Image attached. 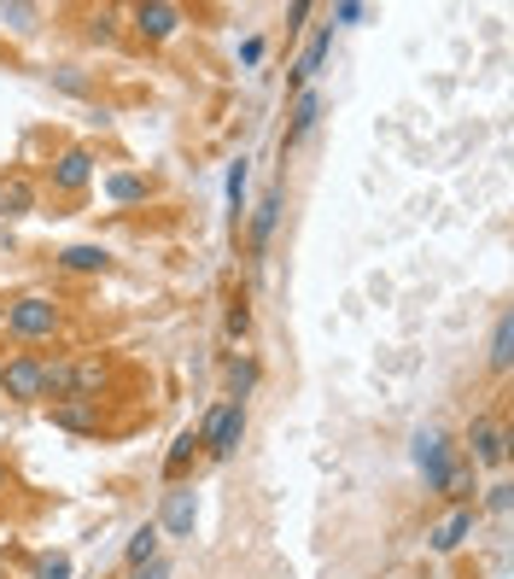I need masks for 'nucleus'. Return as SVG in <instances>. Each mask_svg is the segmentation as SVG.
I'll list each match as a JSON object with an SVG mask.
<instances>
[{"label": "nucleus", "instance_id": "obj_15", "mask_svg": "<svg viewBox=\"0 0 514 579\" xmlns=\"http://www.w3.org/2000/svg\"><path fill=\"white\" fill-rule=\"evenodd\" d=\"M276 229H281V187H269V194H264V206L252 211V252H257V258L269 252Z\"/></svg>", "mask_w": 514, "mask_h": 579}, {"label": "nucleus", "instance_id": "obj_5", "mask_svg": "<svg viewBox=\"0 0 514 579\" xmlns=\"http://www.w3.org/2000/svg\"><path fill=\"white\" fill-rule=\"evenodd\" d=\"M451 463H456L451 433H444V428H421V433H416V468H421L427 491H439V486H444V474H451Z\"/></svg>", "mask_w": 514, "mask_h": 579}, {"label": "nucleus", "instance_id": "obj_31", "mask_svg": "<svg viewBox=\"0 0 514 579\" xmlns=\"http://www.w3.org/2000/svg\"><path fill=\"white\" fill-rule=\"evenodd\" d=\"M304 19H311V0H293V7H287V36H299Z\"/></svg>", "mask_w": 514, "mask_h": 579}, {"label": "nucleus", "instance_id": "obj_32", "mask_svg": "<svg viewBox=\"0 0 514 579\" xmlns=\"http://www.w3.org/2000/svg\"><path fill=\"white\" fill-rule=\"evenodd\" d=\"M257 59H264V36H246L240 42V65H257Z\"/></svg>", "mask_w": 514, "mask_h": 579}, {"label": "nucleus", "instance_id": "obj_10", "mask_svg": "<svg viewBox=\"0 0 514 579\" xmlns=\"http://www.w3.org/2000/svg\"><path fill=\"white\" fill-rule=\"evenodd\" d=\"M322 124V94L316 89H299L293 94V112H287V135H281V152H293L299 141H311V129Z\"/></svg>", "mask_w": 514, "mask_h": 579}, {"label": "nucleus", "instance_id": "obj_7", "mask_svg": "<svg viewBox=\"0 0 514 579\" xmlns=\"http://www.w3.org/2000/svg\"><path fill=\"white\" fill-rule=\"evenodd\" d=\"M129 19H135V36H141V42H170V36L182 30L187 12H182V7H170V0H141V7L129 12Z\"/></svg>", "mask_w": 514, "mask_h": 579}, {"label": "nucleus", "instance_id": "obj_20", "mask_svg": "<svg viewBox=\"0 0 514 579\" xmlns=\"http://www.w3.org/2000/svg\"><path fill=\"white\" fill-rule=\"evenodd\" d=\"M486 363H491L497 374H509V363H514V316H509V311L497 316V328H491V351H486Z\"/></svg>", "mask_w": 514, "mask_h": 579}, {"label": "nucleus", "instance_id": "obj_23", "mask_svg": "<svg viewBox=\"0 0 514 579\" xmlns=\"http://www.w3.org/2000/svg\"><path fill=\"white\" fill-rule=\"evenodd\" d=\"M240 217H246V159L229 164V223L240 229Z\"/></svg>", "mask_w": 514, "mask_h": 579}, {"label": "nucleus", "instance_id": "obj_22", "mask_svg": "<svg viewBox=\"0 0 514 579\" xmlns=\"http://www.w3.org/2000/svg\"><path fill=\"white\" fill-rule=\"evenodd\" d=\"M257 374H264V369H257V357H229V398L246 404L252 386H257Z\"/></svg>", "mask_w": 514, "mask_h": 579}, {"label": "nucleus", "instance_id": "obj_2", "mask_svg": "<svg viewBox=\"0 0 514 579\" xmlns=\"http://www.w3.org/2000/svg\"><path fill=\"white\" fill-rule=\"evenodd\" d=\"M240 439H246V404L240 398H222L211 404V416L199 421V445L211 463H229V456L240 451Z\"/></svg>", "mask_w": 514, "mask_h": 579}, {"label": "nucleus", "instance_id": "obj_28", "mask_svg": "<svg viewBox=\"0 0 514 579\" xmlns=\"http://www.w3.org/2000/svg\"><path fill=\"white\" fill-rule=\"evenodd\" d=\"M36 579H71V556H42L36 561Z\"/></svg>", "mask_w": 514, "mask_h": 579}, {"label": "nucleus", "instance_id": "obj_19", "mask_svg": "<svg viewBox=\"0 0 514 579\" xmlns=\"http://www.w3.org/2000/svg\"><path fill=\"white\" fill-rule=\"evenodd\" d=\"M106 194H112V206H147V199H152V182H147V176H129V170H117V176H106Z\"/></svg>", "mask_w": 514, "mask_h": 579}, {"label": "nucleus", "instance_id": "obj_8", "mask_svg": "<svg viewBox=\"0 0 514 579\" xmlns=\"http://www.w3.org/2000/svg\"><path fill=\"white\" fill-rule=\"evenodd\" d=\"M474 526H479V509H474V503H462V509H451V516L433 526V533H427V544H433V556H456L462 544L474 539Z\"/></svg>", "mask_w": 514, "mask_h": 579}, {"label": "nucleus", "instance_id": "obj_4", "mask_svg": "<svg viewBox=\"0 0 514 579\" xmlns=\"http://www.w3.org/2000/svg\"><path fill=\"white\" fill-rule=\"evenodd\" d=\"M468 456L474 468H509V428L503 416H474L468 421Z\"/></svg>", "mask_w": 514, "mask_h": 579}, {"label": "nucleus", "instance_id": "obj_33", "mask_svg": "<svg viewBox=\"0 0 514 579\" xmlns=\"http://www.w3.org/2000/svg\"><path fill=\"white\" fill-rule=\"evenodd\" d=\"M112 24H117L112 12H100V19H94V42H112Z\"/></svg>", "mask_w": 514, "mask_h": 579}, {"label": "nucleus", "instance_id": "obj_27", "mask_svg": "<svg viewBox=\"0 0 514 579\" xmlns=\"http://www.w3.org/2000/svg\"><path fill=\"white\" fill-rule=\"evenodd\" d=\"M509 509H514V486L509 480L486 486V516H509Z\"/></svg>", "mask_w": 514, "mask_h": 579}, {"label": "nucleus", "instance_id": "obj_16", "mask_svg": "<svg viewBox=\"0 0 514 579\" xmlns=\"http://www.w3.org/2000/svg\"><path fill=\"white\" fill-rule=\"evenodd\" d=\"M439 498H451V509H462V503H474V498H479V474H474V463H468V456H462V451H456L451 474H444Z\"/></svg>", "mask_w": 514, "mask_h": 579}, {"label": "nucleus", "instance_id": "obj_26", "mask_svg": "<svg viewBox=\"0 0 514 579\" xmlns=\"http://www.w3.org/2000/svg\"><path fill=\"white\" fill-rule=\"evenodd\" d=\"M0 19H7V30H19V36H30L42 12H36V7H19V0H12V7H0Z\"/></svg>", "mask_w": 514, "mask_h": 579}, {"label": "nucleus", "instance_id": "obj_3", "mask_svg": "<svg viewBox=\"0 0 514 579\" xmlns=\"http://www.w3.org/2000/svg\"><path fill=\"white\" fill-rule=\"evenodd\" d=\"M0 398L42 404L47 398V357L42 351H12L7 363H0Z\"/></svg>", "mask_w": 514, "mask_h": 579}, {"label": "nucleus", "instance_id": "obj_6", "mask_svg": "<svg viewBox=\"0 0 514 579\" xmlns=\"http://www.w3.org/2000/svg\"><path fill=\"white\" fill-rule=\"evenodd\" d=\"M194 521H199V498H194V486H170L164 491V509H159V533L170 539H194Z\"/></svg>", "mask_w": 514, "mask_h": 579}, {"label": "nucleus", "instance_id": "obj_9", "mask_svg": "<svg viewBox=\"0 0 514 579\" xmlns=\"http://www.w3.org/2000/svg\"><path fill=\"white\" fill-rule=\"evenodd\" d=\"M94 182V152L89 147H65L54 159V194H82Z\"/></svg>", "mask_w": 514, "mask_h": 579}, {"label": "nucleus", "instance_id": "obj_25", "mask_svg": "<svg viewBox=\"0 0 514 579\" xmlns=\"http://www.w3.org/2000/svg\"><path fill=\"white\" fill-rule=\"evenodd\" d=\"M222 328H229V339H246V334H252V304H246V299H234V304H229V316H222Z\"/></svg>", "mask_w": 514, "mask_h": 579}, {"label": "nucleus", "instance_id": "obj_1", "mask_svg": "<svg viewBox=\"0 0 514 579\" xmlns=\"http://www.w3.org/2000/svg\"><path fill=\"white\" fill-rule=\"evenodd\" d=\"M65 328V311L47 293H24L7 304V334L24 339V346H42V339H54Z\"/></svg>", "mask_w": 514, "mask_h": 579}, {"label": "nucleus", "instance_id": "obj_34", "mask_svg": "<svg viewBox=\"0 0 514 579\" xmlns=\"http://www.w3.org/2000/svg\"><path fill=\"white\" fill-rule=\"evenodd\" d=\"M135 579H170L164 561H147V568H135Z\"/></svg>", "mask_w": 514, "mask_h": 579}, {"label": "nucleus", "instance_id": "obj_12", "mask_svg": "<svg viewBox=\"0 0 514 579\" xmlns=\"http://www.w3.org/2000/svg\"><path fill=\"white\" fill-rule=\"evenodd\" d=\"M199 456H205L199 428H182L176 439H170V451H164V486H182V480H187V468H194Z\"/></svg>", "mask_w": 514, "mask_h": 579}, {"label": "nucleus", "instance_id": "obj_13", "mask_svg": "<svg viewBox=\"0 0 514 579\" xmlns=\"http://www.w3.org/2000/svg\"><path fill=\"white\" fill-rule=\"evenodd\" d=\"M54 428L65 433H100V404L94 398H54Z\"/></svg>", "mask_w": 514, "mask_h": 579}, {"label": "nucleus", "instance_id": "obj_17", "mask_svg": "<svg viewBox=\"0 0 514 579\" xmlns=\"http://www.w3.org/2000/svg\"><path fill=\"white\" fill-rule=\"evenodd\" d=\"M59 269H65V276H106L112 252L106 246H65L59 252Z\"/></svg>", "mask_w": 514, "mask_h": 579}, {"label": "nucleus", "instance_id": "obj_21", "mask_svg": "<svg viewBox=\"0 0 514 579\" xmlns=\"http://www.w3.org/2000/svg\"><path fill=\"white\" fill-rule=\"evenodd\" d=\"M159 526H135V539H129V551H124V561H129V568H147V561H159Z\"/></svg>", "mask_w": 514, "mask_h": 579}, {"label": "nucleus", "instance_id": "obj_24", "mask_svg": "<svg viewBox=\"0 0 514 579\" xmlns=\"http://www.w3.org/2000/svg\"><path fill=\"white\" fill-rule=\"evenodd\" d=\"M71 393V357H47V398Z\"/></svg>", "mask_w": 514, "mask_h": 579}, {"label": "nucleus", "instance_id": "obj_35", "mask_svg": "<svg viewBox=\"0 0 514 579\" xmlns=\"http://www.w3.org/2000/svg\"><path fill=\"white\" fill-rule=\"evenodd\" d=\"M7 480H12V474H7V463H0V498H7Z\"/></svg>", "mask_w": 514, "mask_h": 579}, {"label": "nucleus", "instance_id": "obj_30", "mask_svg": "<svg viewBox=\"0 0 514 579\" xmlns=\"http://www.w3.org/2000/svg\"><path fill=\"white\" fill-rule=\"evenodd\" d=\"M54 82H59L65 94H89V77H82V71H71V65H65V71H54Z\"/></svg>", "mask_w": 514, "mask_h": 579}, {"label": "nucleus", "instance_id": "obj_11", "mask_svg": "<svg viewBox=\"0 0 514 579\" xmlns=\"http://www.w3.org/2000/svg\"><path fill=\"white\" fill-rule=\"evenodd\" d=\"M106 386H112V363H106V357H71V393H65V398H94L100 404Z\"/></svg>", "mask_w": 514, "mask_h": 579}, {"label": "nucleus", "instance_id": "obj_29", "mask_svg": "<svg viewBox=\"0 0 514 579\" xmlns=\"http://www.w3.org/2000/svg\"><path fill=\"white\" fill-rule=\"evenodd\" d=\"M363 19H369L363 0H339V7H334V24H363Z\"/></svg>", "mask_w": 514, "mask_h": 579}, {"label": "nucleus", "instance_id": "obj_14", "mask_svg": "<svg viewBox=\"0 0 514 579\" xmlns=\"http://www.w3.org/2000/svg\"><path fill=\"white\" fill-rule=\"evenodd\" d=\"M328 54H334V24H322L316 36H311V47H304V59L293 65V77H287V82H293V94L311 89V77L322 71V65H328Z\"/></svg>", "mask_w": 514, "mask_h": 579}, {"label": "nucleus", "instance_id": "obj_18", "mask_svg": "<svg viewBox=\"0 0 514 579\" xmlns=\"http://www.w3.org/2000/svg\"><path fill=\"white\" fill-rule=\"evenodd\" d=\"M36 211V182L30 176H0V217H30Z\"/></svg>", "mask_w": 514, "mask_h": 579}]
</instances>
